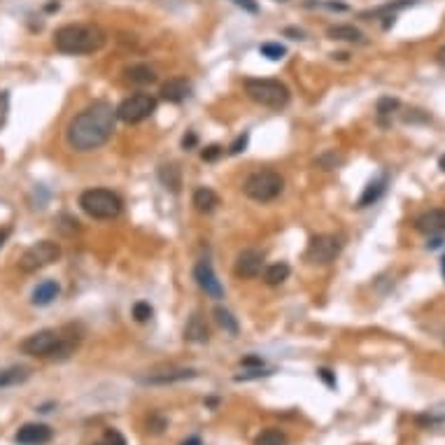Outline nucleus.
<instances>
[{
	"label": "nucleus",
	"instance_id": "f3484780",
	"mask_svg": "<svg viewBox=\"0 0 445 445\" xmlns=\"http://www.w3.org/2000/svg\"><path fill=\"white\" fill-rule=\"evenodd\" d=\"M184 340H189V343H208L210 340V332H208V324L206 320L199 315V313H194L192 317H189V322H187V327H184Z\"/></svg>",
	"mask_w": 445,
	"mask_h": 445
},
{
	"label": "nucleus",
	"instance_id": "6e6552de",
	"mask_svg": "<svg viewBox=\"0 0 445 445\" xmlns=\"http://www.w3.org/2000/svg\"><path fill=\"white\" fill-rule=\"evenodd\" d=\"M340 250H343V243L338 236H334V233H320V236H315L308 243L306 262L313 266H329L332 262H336Z\"/></svg>",
	"mask_w": 445,
	"mask_h": 445
},
{
	"label": "nucleus",
	"instance_id": "58836bf2",
	"mask_svg": "<svg viewBox=\"0 0 445 445\" xmlns=\"http://www.w3.org/2000/svg\"><path fill=\"white\" fill-rule=\"evenodd\" d=\"M231 3H233V5H238L240 10L250 12V15H257V12H259L257 0H231Z\"/></svg>",
	"mask_w": 445,
	"mask_h": 445
},
{
	"label": "nucleus",
	"instance_id": "b1692460",
	"mask_svg": "<svg viewBox=\"0 0 445 445\" xmlns=\"http://www.w3.org/2000/svg\"><path fill=\"white\" fill-rule=\"evenodd\" d=\"M158 180H161V184L166 189H170V192H180V184H182V177H180V168L177 166H161V170H158Z\"/></svg>",
	"mask_w": 445,
	"mask_h": 445
},
{
	"label": "nucleus",
	"instance_id": "de8ad7c7",
	"mask_svg": "<svg viewBox=\"0 0 445 445\" xmlns=\"http://www.w3.org/2000/svg\"><path fill=\"white\" fill-rule=\"evenodd\" d=\"M438 168H441L443 173H445V154H443L441 158H438Z\"/></svg>",
	"mask_w": 445,
	"mask_h": 445
},
{
	"label": "nucleus",
	"instance_id": "9d476101",
	"mask_svg": "<svg viewBox=\"0 0 445 445\" xmlns=\"http://www.w3.org/2000/svg\"><path fill=\"white\" fill-rule=\"evenodd\" d=\"M194 278H196V282H199V287L206 291L210 298H221V296H224V287H221V282L217 280V275H215L212 264H210L208 259H201V262L196 264Z\"/></svg>",
	"mask_w": 445,
	"mask_h": 445
},
{
	"label": "nucleus",
	"instance_id": "cd10ccee",
	"mask_svg": "<svg viewBox=\"0 0 445 445\" xmlns=\"http://www.w3.org/2000/svg\"><path fill=\"white\" fill-rule=\"evenodd\" d=\"M259 52H262V56H266V59L280 61L284 54H287V49H284V44H280V42H264L262 47H259Z\"/></svg>",
	"mask_w": 445,
	"mask_h": 445
},
{
	"label": "nucleus",
	"instance_id": "ddd939ff",
	"mask_svg": "<svg viewBox=\"0 0 445 445\" xmlns=\"http://www.w3.org/2000/svg\"><path fill=\"white\" fill-rule=\"evenodd\" d=\"M262 269H264V252H259V250H245V252H240L238 259H236V266H233L236 275L238 278H245V280L257 278L259 273H262Z\"/></svg>",
	"mask_w": 445,
	"mask_h": 445
},
{
	"label": "nucleus",
	"instance_id": "dca6fc26",
	"mask_svg": "<svg viewBox=\"0 0 445 445\" xmlns=\"http://www.w3.org/2000/svg\"><path fill=\"white\" fill-rule=\"evenodd\" d=\"M387 192V175H380L376 180H371L366 184L364 194L359 196L357 208H368V206H376V203L383 199V194Z\"/></svg>",
	"mask_w": 445,
	"mask_h": 445
},
{
	"label": "nucleus",
	"instance_id": "20e7f679",
	"mask_svg": "<svg viewBox=\"0 0 445 445\" xmlns=\"http://www.w3.org/2000/svg\"><path fill=\"white\" fill-rule=\"evenodd\" d=\"M245 93L257 105L271 107V110H282V107L289 103V89L280 80H262V78L245 80Z\"/></svg>",
	"mask_w": 445,
	"mask_h": 445
},
{
	"label": "nucleus",
	"instance_id": "6ab92c4d",
	"mask_svg": "<svg viewBox=\"0 0 445 445\" xmlns=\"http://www.w3.org/2000/svg\"><path fill=\"white\" fill-rule=\"evenodd\" d=\"M194 208L199 210V212L203 215H210V212H215L219 206V196L212 192L210 187H199L194 192Z\"/></svg>",
	"mask_w": 445,
	"mask_h": 445
},
{
	"label": "nucleus",
	"instance_id": "393cba45",
	"mask_svg": "<svg viewBox=\"0 0 445 445\" xmlns=\"http://www.w3.org/2000/svg\"><path fill=\"white\" fill-rule=\"evenodd\" d=\"M215 320H217V324L224 332L228 334V336H238V332H240V327H238V320L233 317L231 313H228L226 308H221V306H217L215 308Z\"/></svg>",
	"mask_w": 445,
	"mask_h": 445
},
{
	"label": "nucleus",
	"instance_id": "f257e3e1",
	"mask_svg": "<svg viewBox=\"0 0 445 445\" xmlns=\"http://www.w3.org/2000/svg\"><path fill=\"white\" fill-rule=\"evenodd\" d=\"M114 124H117V110L105 100H96L70 119L66 140L75 152H93L112 138Z\"/></svg>",
	"mask_w": 445,
	"mask_h": 445
},
{
	"label": "nucleus",
	"instance_id": "1a4fd4ad",
	"mask_svg": "<svg viewBox=\"0 0 445 445\" xmlns=\"http://www.w3.org/2000/svg\"><path fill=\"white\" fill-rule=\"evenodd\" d=\"M61 340H63L61 332L42 329V332L28 336V338L21 343V349L26 354H30V357H37V359H54L56 352H59Z\"/></svg>",
	"mask_w": 445,
	"mask_h": 445
},
{
	"label": "nucleus",
	"instance_id": "72a5a7b5",
	"mask_svg": "<svg viewBox=\"0 0 445 445\" xmlns=\"http://www.w3.org/2000/svg\"><path fill=\"white\" fill-rule=\"evenodd\" d=\"M266 376H271V371H266V368H247L245 373H240V376H236V383H247V380H259V378H266Z\"/></svg>",
	"mask_w": 445,
	"mask_h": 445
},
{
	"label": "nucleus",
	"instance_id": "f8f14e48",
	"mask_svg": "<svg viewBox=\"0 0 445 445\" xmlns=\"http://www.w3.org/2000/svg\"><path fill=\"white\" fill-rule=\"evenodd\" d=\"M415 228L424 236H443L445 233V210L443 208H431L424 210L422 215L415 217Z\"/></svg>",
	"mask_w": 445,
	"mask_h": 445
},
{
	"label": "nucleus",
	"instance_id": "2eb2a0df",
	"mask_svg": "<svg viewBox=\"0 0 445 445\" xmlns=\"http://www.w3.org/2000/svg\"><path fill=\"white\" fill-rule=\"evenodd\" d=\"M199 376V371L194 368H173V371L154 373V376L143 378L145 385H170V383H182V380H192Z\"/></svg>",
	"mask_w": 445,
	"mask_h": 445
},
{
	"label": "nucleus",
	"instance_id": "423d86ee",
	"mask_svg": "<svg viewBox=\"0 0 445 445\" xmlns=\"http://www.w3.org/2000/svg\"><path fill=\"white\" fill-rule=\"evenodd\" d=\"M61 257V245L54 240H40V243L30 245L26 252L19 259V269L24 273H35L42 271L47 266H52L54 262H59Z\"/></svg>",
	"mask_w": 445,
	"mask_h": 445
},
{
	"label": "nucleus",
	"instance_id": "7ed1b4c3",
	"mask_svg": "<svg viewBox=\"0 0 445 445\" xmlns=\"http://www.w3.org/2000/svg\"><path fill=\"white\" fill-rule=\"evenodd\" d=\"M80 208L84 210L91 219H114L119 217L124 203L117 194L110 192V189H87L80 196Z\"/></svg>",
	"mask_w": 445,
	"mask_h": 445
},
{
	"label": "nucleus",
	"instance_id": "c9c22d12",
	"mask_svg": "<svg viewBox=\"0 0 445 445\" xmlns=\"http://www.w3.org/2000/svg\"><path fill=\"white\" fill-rule=\"evenodd\" d=\"M8 114H10V93L0 91V129L8 122Z\"/></svg>",
	"mask_w": 445,
	"mask_h": 445
},
{
	"label": "nucleus",
	"instance_id": "ea45409f",
	"mask_svg": "<svg viewBox=\"0 0 445 445\" xmlns=\"http://www.w3.org/2000/svg\"><path fill=\"white\" fill-rule=\"evenodd\" d=\"M247 140H250V136H247V133H243V136H240V138L236 140V143H233L231 147H228V152H231V154H240V152H245Z\"/></svg>",
	"mask_w": 445,
	"mask_h": 445
},
{
	"label": "nucleus",
	"instance_id": "7c9ffc66",
	"mask_svg": "<svg viewBox=\"0 0 445 445\" xmlns=\"http://www.w3.org/2000/svg\"><path fill=\"white\" fill-rule=\"evenodd\" d=\"M343 161V158L336 154V152H327V154H322L320 158L315 161V166H320V168H324V170H332V168H336L338 163Z\"/></svg>",
	"mask_w": 445,
	"mask_h": 445
},
{
	"label": "nucleus",
	"instance_id": "8fccbe9b",
	"mask_svg": "<svg viewBox=\"0 0 445 445\" xmlns=\"http://www.w3.org/2000/svg\"><path fill=\"white\" fill-rule=\"evenodd\" d=\"M278 3H287V0H278Z\"/></svg>",
	"mask_w": 445,
	"mask_h": 445
},
{
	"label": "nucleus",
	"instance_id": "c756f323",
	"mask_svg": "<svg viewBox=\"0 0 445 445\" xmlns=\"http://www.w3.org/2000/svg\"><path fill=\"white\" fill-rule=\"evenodd\" d=\"M399 110V100L397 98H380L378 100V117L380 122H385V117H390Z\"/></svg>",
	"mask_w": 445,
	"mask_h": 445
},
{
	"label": "nucleus",
	"instance_id": "37998d69",
	"mask_svg": "<svg viewBox=\"0 0 445 445\" xmlns=\"http://www.w3.org/2000/svg\"><path fill=\"white\" fill-rule=\"evenodd\" d=\"M284 35H291V40H303V30H298V28H287L284 30Z\"/></svg>",
	"mask_w": 445,
	"mask_h": 445
},
{
	"label": "nucleus",
	"instance_id": "e433bc0d",
	"mask_svg": "<svg viewBox=\"0 0 445 445\" xmlns=\"http://www.w3.org/2000/svg\"><path fill=\"white\" fill-rule=\"evenodd\" d=\"M317 378H320L329 390H336V385H338L336 383V373L332 371V368H320V371H317Z\"/></svg>",
	"mask_w": 445,
	"mask_h": 445
},
{
	"label": "nucleus",
	"instance_id": "4be33fe9",
	"mask_svg": "<svg viewBox=\"0 0 445 445\" xmlns=\"http://www.w3.org/2000/svg\"><path fill=\"white\" fill-rule=\"evenodd\" d=\"M28 378H30V371H28L26 366L5 368V371H0V390H5V387L21 385V383H26Z\"/></svg>",
	"mask_w": 445,
	"mask_h": 445
},
{
	"label": "nucleus",
	"instance_id": "09e8293b",
	"mask_svg": "<svg viewBox=\"0 0 445 445\" xmlns=\"http://www.w3.org/2000/svg\"><path fill=\"white\" fill-rule=\"evenodd\" d=\"M441 273H443V280H445V257L441 259Z\"/></svg>",
	"mask_w": 445,
	"mask_h": 445
},
{
	"label": "nucleus",
	"instance_id": "f704fd0d",
	"mask_svg": "<svg viewBox=\"0 0 445 445\" xmlns=\"http://www.w3.org/2000/svg\"><path fill=\"white\" fill-rule=\"evenodd\" d=\"M98 445H126V438H124L122 434H119L117 429H107L105 436L100 438Z\"/></svg>",
	"mask_w": 445,
	"mask_h": 445
},
{
	"label": "nucleus",
	"instance_id": "2f4dec72",
	"mask_svg": "<svg viewBox=\"0 0 445 445\" xmlns=\"http://www.w3.org/2000/svg\"><path fill=\"white\" fill-rule=\"evenodd\" d=\"M166 424H168L166 417L158 415V412H152L149 419H147V431L149 434H161V431L166 429Z\"/></svg>",
	"mask_w": 445,
	"mask_h": 445
},
{
	"label": "nucleus",
	"instance_id": "f03ea898",
	"mask_svg": "<svg viewBox=\"0 0 445 445\" xmlns=\"http://www.w3.org/2000/svg\"><path fill=\"white\" fill-rule=\"evenodd\" d=\"M105 33L98 26H84V24H68L61 26L54 33V47L61 54L80 56V54H93L103 49Z\"/></svg>",
	"mask_w": 445,
	"mask_h": 445
},
{
	"label": "nucleus",
	"instance_id": "5701e85b",
	"mask_svg": "<svg viewBox=\"0 0 445 445\" xmlns=\"http://www.w3.org/2000/svg\"><path fill=\"white\" fill-rule=\"evenodd\" d=\"M289 273H291L289 264H284V262L273 264L264 271V282L269 284V287H278V284H282L284 280L289 278Z\"/></svg>",
	"mask_w": 445,
	"mask_h": 445
},
{
	"label": "nucleus",
	"instance_id": "a19ab883",
	"mask_svg": "<svg viewBox=\"0 0 445 445\" xmlns=\"http://www.w3.org/2000/svg\"><path fill=\"white\" fill-rule=\"evenodd\" d=\"M240 364H243V368H262L264 366V359L262 357H245L243 361H240Z\"/></svg>",
	"mask_w": 445,
	"mask_h": 445
},
{
	"label": "nucleus",
	"instance_id": "4468645a",
	"mask_svg": "<svg viewBox=\"0 0 445 445\" xmlns=\"http://www.w3.org/2000/svg\"><path fill=\"white\" fill-rule=\"evenodd\" d=\"M189 93H192V84L184 78H170L161 87V98L168 100V103H182V100L189 98Z\"/></svg>",
	"mask_w": 445,
	"mask_h": 445
},
{
	"label": "nucleus",
	"instance_id": "39448f33",
	"mask_svg": "<svg viewBox=\"0 0 445 445\" xmlns=\"http://www.w3.org/2000/svg\"><path fill=\"white\" fill-rule=\"evenodd\" d=\"M284 189V177L278 170L264 168V170H254L243 184V194L247 199L257 201V203H269L275 201Z\"/></svg>",
	"mask_w": 445,
	"mask_h": 445
},
{
	"label": "nucleus",
	"instance_id": "a211bd4d",
	"mask_svg": "<svg viewBox=\"0 0 445 445\" xmlns=\"http://www.w3.org/2000/svg\"><path fill=\"white\" fill-rule=\"evenodd\" d=\"M61 294V287L56 280H42L40 284L33 289V306H49V303L54 301V298H59Z\"/></svg>",
	"mask_w": 445,
	"mask_h": 445
},
{
	"label": "nucleus",
	"instance_id": "412c9836",
	"mask_svg": "<svg viewBox=\"0 0 445 445\" xmlns=\"http://www.w3.org/2000/svg\"><path fill=\"white\" fill-rule=\"evenodd\" d=\"M126 80H129L131 84L147 87L152 82H156V73H154V68L147 66V63H138V66H131L126 70Z\"/></svg>",
	"mask_w": 445,
	"mask_h": 445
},
{
	"label": "nucleus",
	"instance_id": "c85d7f7f",
	"mask_svg": "<svg viewBox=\"0 0 445 445\" xmlns=\"http://www.w3.org/2000/svg\"><path fill=\"white\" fill-rule=\"evenodd\" d=\"M152 315H154V308H152L147 301H138L136 306H133V317H136V322L140 324L149 322Z\"/></svg>",
	"mask_w": 445,
	"mask_h": 445
},
{
	"label": "nucleus",
	"instance_id": "aec40b11",
	"mask_svg": "<svg viewBox=\"0 0 445 445\" xmlns=\"http://www.w3.org/2000/svg\"><path fill=\"white\" fill-rule=\"evenodd\" d=\"M327 35L332 40H338V42H352V44H361L366 42L364 40V33L359 28L349 26V24H340V26H329Z\"/></svg>",
	"mask_w": 445,
	"mask_h": 445
},
{
	"label": "nucleus",
	"instance_id": "a878e982",
	"mask_svg": "<svg viewBox=\"0 0 445 445\" xmlns=\"http://www.w3.org/2000/svg\"><path fill=\"white\" fill-rule=\"evenodd\" d=\"M254 445H287V436L280 429H264L254 438Z\"/></svg>",
	"mask_w": 445,
	"mask_h": 445
},
{
	"label": "nucleus",
	"instance_id": "4c0bfd02",
	"mask_svg": "<svg viewBox=\"0 0 445 445\" xmlns=\"http://www.w3.org/2000/svg\"><path fill=\"white\" fill-rule=\"evenodd\" d=\"M221 154H224V149H221L219 145H210V147H206L201 152V158L203 161H217Z\"/></svg>",
	"mask_w": 445,
	"mask_h": 445
},
{
	"label": "nucleus",
	"instance_id": "49530a36",
	"mask_svg": "<svg viewBox=\"0 0 445 445\" xmlns=\"http://www.w3.org/2000/svg\"><path fill=\"white\" fill-rule=\"evenodd\" d=\"M436 61L441 63V66H445V47L438 49V54H436Z\"/></svg>",
	"mask_w": 445,
	"mask_h": 445
},
{
	"label": "nucleus",
	"instance_id": "9b49d317",
	"mask_svg": "<svg viewBox=\"0 0 445 445\" xmlns=\"http://www.w3.org/2000/svg\"><path fill=\"white\" fill-rule=\"evenodd\" d=\"M52 438H54L52 427L40 424V422H28L15 434V443L17 445H47Z\"/></svg>",
	"mask_w": 445,
	"mask_h": 445
},
{
	"label": "nucleus",
	"instance_id": "bb28decb",
	"mask_svg": "<svg viewBox=\"0 0 445 445\" xmlns=\"http://www.w3.org/2000/svg\"><path fill=\"white\" fill-rule=\"evenodd\" d=\"M417 422L422 427H441L445 424V408H431L424 415H417Z\"/></svg>",
	"mask_w": 445,
	"mask_h": 445
},
{
	"label": "nucleus",
	"instance_id": "0eeeda50",
	"mask_svg": "<svg viewBox=\"0 0 445 445\" xmlns=\"http://www.w3.org/2000/svg\"><path fill=\"white\" fill-rule=\"evenodd\" d=\"M158 107V100L154 96H149V93H133V96L124 98L119 107H114L117 110V119L124 124H140L145 122V119H149L152 114L156 112Z\"/></svg>",
	"mask_w": 445,
	"mask_h": 445
},
{
	"label": "nucleus",
	"instance_id": "a18cd8bd",
	"mask_svg": "<svg viewBox=\"0 0 445 445\" xmlns=\"http://www.w3.org/2000/svg\"><path fill=\"white\" fill-rule=\"evenodd\" d=\"M182 445H203V443H201L199 436H192V438H187V441H184Z\"/></svg>",
	"mask_w": 445,
	"mask_h": 445
},
{
	"label": "nucleus",
	"instance_id": "473e14b6",
	"mask_svg": "<svg viewBox=\"0 0 445 445\" xmlns=\"http://www.w3.org/2000/svg\"><path fill=\"white\" fill-rule=\"evenodd\" d=\"M308 8H324V10H338V12H347V5L345 3H336V0H310L306 3Z\"/></svg>",
	"mask_w": 445,
	"mask_h": 445
},
{
	"label": "nucleus",
	"instance_id": "c03bdc74",
	"mask_svg": "<svg viewBox=\"0 0 445 445\" xmlns=\"http://www.w3.org/2000/svg\"><path fill=\"white\" fill-rule=\"evenodd\" d=\"M8 236H10V228H0V247L5 245V240H8Z\"/></svg>",
	"mask_w": 445,
	"mask_h": 445
},
{
	"label": "nucleus",
	"instance_id": "79ce46f5",
	"mask_svg": "<svg viewBox=\"0 0 445 445\" xmlns=\"http://www.w3.org/2000/svg\"><path fill=\"white\" fill-rule=\"evenodd\" d=\"M196 140H199V138H196V133H187V136L182 138V147L184 149H194L196 147Z\"/></svg>",
	"mask_w": 445,
	"mask_h": 445
}]
</instances>
